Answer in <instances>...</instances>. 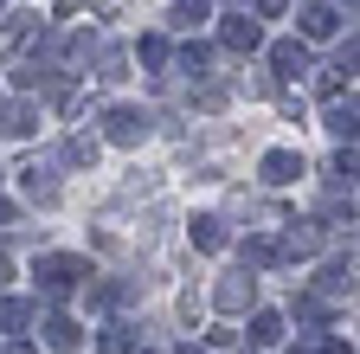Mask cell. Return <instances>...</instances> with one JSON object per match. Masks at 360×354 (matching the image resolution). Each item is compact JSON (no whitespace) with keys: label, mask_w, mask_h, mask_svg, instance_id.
<instances>
[{"label":"cell","mask_w":360,"mask_h":354,"mask_svg":"<svg viewBox=\"0 0 360 354\" xmlns=\"http://www.w3.org/2000/svg\"><path fill=\"white\" fill-rule=\"evenodd\" d=\"M225 39H232V46H245V52H251V46H257V26H251V20H232V26H225Z\"/></svg>","instance_id":"cell-4"},{"label":"cell","mask_w":360,"mask_h":354,"mask_svg":"<svg viewBox=\"0 0 360 354\" xmlns=\"http://www.w3.org/2000/svg\"><path fill=\"white\" fill-rule=\"evenodd\" d=\"M110 136L116 142H135V136H142V116H135V110H116L110 116Z\"/></svg>","instance_id":"cell-2"},{"label":"cell","mask_w":360,"mask_h":354,"mask_svg":"<svg viewBox=\"0 0 360 354\" xmlns=\"http://www.w3.org/2000/svg\"><path fill=\"white\" fill-rule=\"evenodd\" d=\"M277 65H283V71L296 77V71H302V46H277Z\"/></svg>","instance_id":"cell-6"},{"label":"cell","mask_w":360,"mask_h":354,"mask_svg":"<svg viewBox=\"0 0 360 354\" xmlns=\"http://www.w3.org/2000/svg\"><path fill=\"white\" fill-rule=\"evenodd\" d=\"M251 335H257V341H277V335H283V322H277V316H257V322H251Z\"/></svg>","instance_id":"cell-5"},{"label":"cell","mask_w":360,"mask_h":354,"mask_svg":"<svg viewBox=\"0 0 360 354\" xmlns=\"http://www.w3.org/2000/svg\"><path fill=\"white\" fill-rule=\"evenodd\" d=\"M52 348H65V354H71V348H77V329H71V322H52Z\"/></svg>","instance_id":"cell-7"},{"label":"cell","mask_w":360,"mask_h":354,"mask_svg":"<svg viewBox=\"0 0 360 354\" xmlns=\"http://www.w3.org/2000/svg\"><path fill=\"white\" fill-rule=\"evenodd\" d=\"M26 322V303H0V329H20Z\"/></svg>","instance_id":"cell-8"},{"label":"cell","mask_w":360,"mask_h":354,"mask_svg":"<svg viewBox=\"0 0 360 354\" xmlns=\"http://www.w3.org/2000/svg\"><path fill=\"white\" fill-rule=\"evenodd\" d=\"M264 174H270V181H296L302 161H296V155H264Z\"/></svg>","instance_id":"cell-3"},{"label":"cell","mask_w":360,"mask_h":354,"mask_svg":"<svg viewBox=\"0 0 360 354\" xmlns=\"http://www.w3.org/2000/svg\"><path fill=\"white\" fill-rule=\"evenodd\" d=\"M0 284H7V258H0Z\"/></svg>","instance_id":"cell-9"},{"label":"cell","mask_w":360,"mask_h":354,"mask_svg":"<svg viewBox=\"0 0 360 354\" xmlns=\"http://www.w3.org/2000/svg\"><path fill=\"white\" fill-rule=\"evenodd\" d=\"M302 32H309V39H328V32H335V7H309V13H302Z\"/></svg>","instance_id":"cell-1"}]
</instances>
